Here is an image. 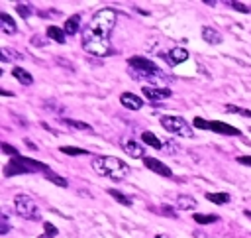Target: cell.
Instances as JSON below:
<instances>
[{
	"mask_svg": "<svg viewBox=\"0 0 251 238\" xmlns=\"http://www.w3.org/2000/svg\"><path fill=\"white\" fill-rule=\"evenodd\" d=\"M118 14L112 8H102L98 12H94L92 20L84 26L82 33H80V43L82 49L90 55L96 57H106L112 55V43H110V33L116 26Z\"/></svg>",
	"mask_w": 251,
	"mask_h": 238,
	"instance_id": "obj_1",
	"label": "cell"
},
{
	"mask_svg": "<svg viewBox=\"0 0 251 238\" xmlns=\"http://www.w3.org/2000/svg\"><path fill=\"white\" fill-rule=\"evenodd\" d=\"M127 65H129V73H131L135 79L145 81V83H153V87H159L163 81H167L165 73H163L153 61H149V59H145V57L133 55V57H129Z\"/></svg>",
	"mask_w": 251,
	"mask_h": 238,
	"instance_id": "obj_2",
	"label": "cell"
},
{
	"mask_svg": "<svg viewBox=\"0 0 251 238\" xmlns=\"http://www.w3.org/2000/svg\"><path fill=\"white\" fill-rule=\"evenodd\" d=\"M90 165H92L94 173H98L100 177L114 179V181H122L129 173V165L114 155H96Z\"/></svg>",
	"mask_w": 251,
	"mask_h": 238,
	"instance_id": "obj_3",
	"label": "cell"
},
{
	"mask_svg": "<svg viewBox=\"0 0 251 238\" xmlns=\"http://www.w3.org/2000/svg\"><path fill=\"white\" fill-rule=\"evenodd\" d=\"M49 169V165L37 161V159H29V157H22L16 155L12 157L6 167H4V177H14V175H27V173H45Z\"/></svg>",
	"mask_w": 251,
	"mask_h": 238,
	"instance_id": "obj_4",
	"label": "cell"
},
{
	"mask_svg": "<svg viewBox=\"0 0 251 238\" xmlns=\"http://www.w3.org/2000/svg\"><path fill=\"white\" fill-rule=\"evenodd\" d=\"M14 210L25 220H39L41 218V208L39 205L25 193H20L14 197Z\"/></svg>",
	"mask_w": 251,
	"mask_h": 238,
	"instance_id": "obj_5",
	"label": "cell"
},
{
	"mask_svg": "<svg viewBox=\"0 0 251 238\" xmlns=\"http://www.w3.org/2000/svg\"><path fill=\"white\" fill-rule=\"evenodd\" d=\"M161 126H163L167 132H171L173 136L194 138V130H192V126H190L182 116H175V114L161 116Z\"/></svg>",
	"mask_w": 251,
	"mask_h": 238,
	"instance_id": "obj_6",
	"label": "cell"
},
{
	"mask_svg": "<svg viewBox=\"0 0 251 238\" xmlns=\"http://www.w3.org/2000/svg\"><path fill=\"white\" fill-rule=\"evenodd\" d=\"M192 124L196 128H204V130H210V132H216V134H222V136H239L241 134L235 126L226 124V122H220V120H204V118L196 116L192 120Z\"/></svg>",
	"mask_w": 251,
	"mask_h": 238,
	"instance_id": "obj_7",
	"label": "cell"
},
{
	"mask_svg": "<svg viewBox=\"0 0 251 238\" xmlns=\"http://www.w3.org/2000/svg\"><path fill=\"white\" fill-rule=\"evenodd\" d=\"M141 94L145 98H149L151 102H157V100L171 98L173 96V90L169 87H151V85H145V87H141Z\"/></svg>",
	"mask_w": 251,
	"mask_h": 238,
	"instance_id": "obj_8",
	"label": "cell"
},
{
	"mask_svg": "<svg viewBox=\"0 0 251 238\" xmlns=\"http://www.w3.org/2000/svg\"><path fill=\"white\" fill-rule=\"evenodd\" d=\"M143 163H145L147 169H151L153 173H157L161 177H173V169L167 163H163V161H159L155 157H143Z\"/></svg>",
	"mask_w": 251,
	"mask_h": 238,
	"instance_id": "obj_9",
	"label": "cell"
},
{
	"mask_svg": "<svg viewBox=\"0 0 251 238\" xmlns=\"http://www.w3.org/2000/svg\"><path fill=\"white\" fill-rule=\"evenodd\" d=\"M163 57H165V61L169 65H178V63H182V61L188 59V51L184 47H173L167 53H163Z\"/></svg>",
	"mask_w": 251,
	"mask_h": 238,
	"instance_id": "obj_10",
	"label": "cell"
},
{
	"mask_svg": "<svg viewBox=\"0 0 251 238\" xmlns=\"http://www.w3.org/2000/svg\"><path fill=\"white\" fill-rule=\"evenodd\" d=\"M122 149H124L129 157H147V155H145V146H141V144L135 142V140H124Z\"/></svg>",
	"mask_w": 251,
	"mask_h": 238,
	"instance_id": "obj_11",
	"label": "cell"
},
{
	"mask_svg": "<svg viewBox=\"0 0 251 238\" xmlns=\"http://www.w3.org/2000/svg\"><path fill=\"white\" fill-rule=\"evenodd\" d=\"M120 102H122V106H126L127 110H139V108L143 106V100H141L137 94H133V92H122V94H120Z\"/></svg>",
	"mask_w": 251,
	"mask_h": 238,
	"instance_id": "obj_12",
	"label": "cell"
},
{
	"mask_svg": "<svg viewBox=\"0 0 251 238\" xmlns=\"http://www.w3.org/2000/svg\"><path fill=\"white\" fill-rule=\"evenodd\" d=\"M0 30H2L6 35H16V33H18L16 20H14L10 14H6V12L0 14Z\"/></svg>",
	"mask_w": 251,
	"mask_h": 238,
	"instance_id": "obj_13",
	"label": "cell"
},
{
	"mask_svg": "<svg viewBox=\"0 0 251 238\" xmlns=\"http://www.w3.org/2000/svg\"><path fill=\"white\" fill-rule=\"evenodd\" d=\"M202 39L210 45H218V43H222V33L210 26H204L202 28Z\"/></svg>",
	"mask_w": 251,
	"mask_h": 238,
	"instance_id": "obj_14",
	"label": "cell"
},
{
	"mask_svg": "<svg viewBox=\"0 0 251 238\" xmlns=\"http://www.w3.org/2000/svg\"><path fill=\"white\" fill-rule=\"evenodd\" d=\"M141 144L143 146H149V148H155V149H163L165 146V142L157 136V134H153V132H143L141 134Z\"/></svg>",
	"mask_w": 251,
	"mask_h": 238,
	"instance_id": "obj_15",
	"label": "cell"
},
{
	"mask_svg": "<svg viewBox=\"0 0 251 238\" xmlns=\"http://www.w3.org/2000/svg\"><path fill=\"white\" fill-rule=\"evenodd\" d=\"M0 59L4 63H16V61H22L24 59V53H20L16 49H10V47H2L0 49Z\"/></svg>",
	"mask_w": 251,
	"mask_h": 238,
	"instance_id": "obj_16",
	"label": "cell"
},
{
	"mask_svg": "<svg viewBox=\"0 0 251 238\" xmlns=\"http://www.w3.org/2000/svg\"><path fill=\"white\" fill-rule=\"evenodd\" d=\"M45 35H47L49 39L57 41V43H65V39H67V37H65V30L59 28V26H47Z\"/></svg>",
	"mask_w": 251,
	"mask_h": 238,
	"instance_id": "obj_17",
	"label": "cell"
},
{
	"mask_svg": "<svg viewBox=\"0 0 251 238\" xmlns=\"http://www.w3.org/2000/svg\"><path fill=\"white\" fill-rule=\"evenodd\" d=\"M175 205L180 210H190V208H196V199L190 197V195H178L176 201H175Z\"/></svg>",
	"mask_w": 251,
	"mask_h": 238,
	"instance_id": "obj_18",
	"label": "cell"
},
{
	"mask_svg": "<svg viewBox=\"0 0 251 238\" xmlns=\"http://www.w3.org/2000/svg\"><path fill=\"white\" fill-rule=\"evenodd\" d=\"M78 28H80V16H78V14L71 16V18L65 22V26H63V30H65L67 35H75V33H78Z\"/></svg>",
	"mask_w": 251,
	"mask_h": 238,
	"instance_id": "obj_19",
	"label": "cell"
},
{
	"mask_svg": "<svg viewBox=\"0 0 251 238\" xmlns=\"http://www.w3.org/2000/svg\"><path fill=\"white\" fill-rule=\"evenodd\" d=\"M12 75L18 79V83H22V85H25V87L33 83L31 73H29V71H25L24 67H14V69H12Z\"/></svg>",
	"mask_w": 251,
	"mask_h": 238,
	"instance_id": "obj_20",
	"label": "cell"
},
{
	"mask_svg": "<svg viewBox=\"0 0 251 238\" xmlns=\"http://www.w3.org/2000/svg\"><path fill=\"white\" fill-rule=\"evenodd\" d=\"M206 199L214 205H226L229 203V193H206Z\"/></svg>",
	"mask_w": 251,
	"mask_h": 238,
	"instance_id": "obj_21",
	"label": "cell"
},
{
	"mask_svg": "<svg viewBox=\"0 0 251 238\" xmlns=\"http://www.w3.org/2000/svg\"><path fill=\"white\" fill-rule=\"evenodd\" d=\"M43 175H45V179H49V181H51V183H55L57 187H67V185H69V183H67V179H65V177H61V175H57L55 171H51V167H49Z\"/></svg>",
	"mask_w": 251,
	"mask_h": 238,
	"instance_id": "obj_22",
	"label": "cell"
},
{
	"mask_svg": "<svg viewBox=\"0 0 251 238\" xmlns=\"http://www.w3.org/2000/svg\"><path fill=\"white\" fill-rule=\"evenodd\" d=\"M108 193H110V195H112L120 205H124V207H131V199H129V197H126V195H122L118 189H110Z\"/></svg>",
	"mask_w": 251,
	"mask_h": 238,
	"instance_id": "obj_23",
	"label": "cell"
},
{
	"mask_svg": "<svg viewBox=\"0 0 251 238\" xmlns=\"http://www.w3.org/2000/svg\"><path fill=\"white\" fill-rule=\"evenodd\" d=\"M192 218H194V222H198V224H210V222H216V220H218L216 214H200V212H196Z\"/></svg>",
	"mask_w": 251,
	"mask_h": 238,
	"instance_id": "obj_24",
	"label": "cell"
},
{
	"mask_svg": "<svg viewBox=\"0 0 251 238\" xmlns=\"http://www.w3.org/2000/svg\"><path fill=\"white\" fill-rule=\"evenodd\" d=\"M16 12H18L22 18H29V16H31V12H33V8H31V4L20 2V4H16Z\"/></svg>",
	"mask_w": 251,
	"mask_h": 238,
	"instance_id": "obj_25",
	"label": "cell"
},
{
	"mask_svg": "<svg viewBox=\"0 0 251 238\" xmlns=\"http://www.w3.org/2000/svg\"><path fill=\"white\" fill-rule=\"evenodd\" d=\"M57 234H59V230L55 228V224L45 222V224H43V234H41L39 238H55Z\"/></svg>",
	"mask_w": 251,
	"mask_h": 238,
	"instance_id": "obj_26",
	"label": "cell"
},
{
	"mask_svg": "<svg viewBox=\"0 0 251 238\" xmlns=\"http://www.w3.org/2000/svg\"><path fill=\"white\" fill-rule=\"evenodd\" d=\"M63 124H67V126H71V128H76V130H90V126L86 124V122H80V120H71V118H65L63 120Z\"/></svg>",
	"mask_w": 251,
	"mask_h": 238,
	"instance_id": "obj_27",
	"label": "cell"
},
{
	"mask_svg": "<svg viewBox=\"0 0 251 238\" xmlns=\"http://www.w3.org/2000/svg\"><path fill=\"white\" fill-rule=\"evenodd\" d=\"M61 151L67 153V155H86L88 151L82 149V148H71V146H61Z\"/></svg>",
	"mask_w": 251,
	"mask_h": 238,
	"instance_id": "obj_28",
	"label": "cell"
},
{
	"mask_svg": "<svg viewBox=\"0 0 251 238\" xmlns=\"http://www.w3.org/2000/svg\"><path fill=\"white\" fill-rule=\"evenodd\" d=\"M227 112H235V114H241L245 118H251V110H245V108H239V106H233V104H227L226 106Z\"/></svg>",
	"mask_w": 251,
	"mask_h": 238,
	"instance_id": "obj_29",
	"label": "cell"
},
{
	"mask_svg": "<svg viewBox=\"0 0 251 238\" xmlns=\"http://www.w3.org/2000/svg\"><path fill=\"white\" fill-rule=\"evenodd\" d=\"M227 4H229V8H233V10H237V12H243V14H249V12H251V8L245 6L243 2H227Z\"/></svg>",
	"mask_w": 251,
	"mask_h": 238,
	"instance_id": "obj_30",
	"label": "cell"
},
{
	"mask_svg": "<svg viewBox=\"0 0 251 238\" xmlns=\"http://www.w3.org/2000/svg\"><path fill=\"white\" fill-rule=\"evenodd\" d=\"M10 230V224H8V210L4 208L2 210V228H0V234H6Z\"/></svg>",
	"mask_w": 251,
	"mask_h": 238,
	"instance_id": "obj_31",
	"label": "cell"
},
{
	"mask_svg": "<svg viewBox=\"0 0 251 238\" xmlns=\"http://www.w3.org/2000/svg\"><path fill=\"white\" fill-rule=\"evenodd\" d=\"M159 212H161V214H165V216H169V218H176V212H175L171 207H161V208H159Z\"/></svg>",
	"mask_w": 251,
	"mask_h": 238,
	"instance_id": "obj_32",
	"label": "cell"
},
{
	"mask_svg": "<svg viewBox=\"0 0 251 238\" xmlns=\"http://www.w3.org/2000/svg\"><path fill=\"white\" fill-rule=\"evenodd\" d=\"M2 151L4 153H8V155H18V149H14V148H10V144H2Z\"/></svg>",
	"mask_w": 251,
	"mask_h": 238,
	"instance_id": "obj_33",
	"label": "cell"
},
{
	"mask_svg": "<svg viewBox=\"0 0 251 238\" xmlns=\"http://www.w3.org/2000/svg\"><path fill=\"white\" fill-rule=\"evenodd\" d=\"M235 161H237V163H241V165H247V167H251V155H239Z\"/></svg>",
	"mask_w": 251,
	"mask_h": 238,
	"instance_id": "obj_34",
	"label": "cell"
},
{
	"mask_svg": "<svg viewBox=\"0 0 251 238\" xmlns=\"http://www.w3.org/2000/svg\"><path fill=\"white\" fill-rule=\"evenodd\" d=\"M204 4H208V6H214V4H218V2H214V0H204Z\"/></svg>",
	"mask_w": 251,
	"mask_h": 238,
	"instance_id": "obj_35",
	"label": "cell"
},
{
	"mask_svg": "<svg viewBox=\"0 0 251 238\" xmlns=\"http://www.w3.org/2000/svg\"><path fill=\"white\" fill-rule=\"evenodd\" d=\"M155 238H169L167 234H155Z\"/></svg>",
	"mask_w": 251,
	"mask_h": 238,
	"instance_id": "obj_36",
	"label": "cell"
},
{
	"mask_svg": "<svg viewBox=\"0 0 251 238\" xmlns=\"http://www.w3.org/2000/svg\"><path fill=\"white\" fill-rule=\"evenodd\" d=\"M245 216H251V212H249V210H245Z\"/></svg>",
	"mask_w": 251,
	"mask_h": 238,
	"instance_id": "obj_37",
	"label": "cell"
}]
</instances>
